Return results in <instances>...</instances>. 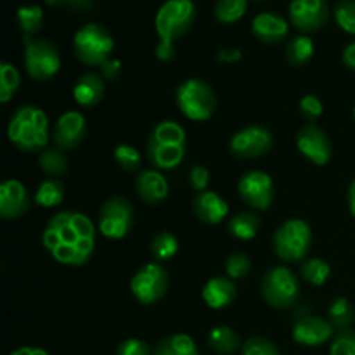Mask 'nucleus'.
Masks as SVG:
<instances>
[{"label": "nucleus", "mask_w": 355, "mask_h": 355, "mask_svg": "<svg viewBox=\"0 0 355 355\" xmlns=\"http://www.w3.org/2000/svg\"><path fill=\"white\" fill-rule=\"evenodd\" d=\"M42 243L55 262L80 267L96 252V225L80 211H59L47 222Z\"/></svg>", "instance_id": "1"}, {"label": "nucleus", "mask_w": 355, "mask_h": 355, "mask_svg": "<svg viewBox=\"0 0 355 355\" xmlns=\"http://www.w3.org/2000/svg\"><path fill=\"white\" fill-rule=\"evenodd\" d=\"M10 144L23 153H42L49 144V116L38 106H21L7 125Z\"/></svg>", "instance_id": "2"}, {"label": "nucleus", "mask_w": 355, "mask_h": 355, "mask_svg": "<svg viewBox=\"0 0 355 355\" xmlns=\"http://www.w3.org/2000/svg\"><path fill=\"white\" fill-rule=\"evenodd\" d=\"M146 151L156 170H175L186 158V130L173 120L159 121L149 134Z\"/></svg>", "instance_id": "3"}, {"label": "nucleus", "mask_w": 355, "mask_h": 355, "mask_svg": "<svg viewBox=\"0 0 355 355\" xmlns=\"http://www.w3.org/2000/svg\"><path fill=\"white\" fill-rule=\"evenodd\" d=\"M73 51L82 64L96 68L110 61L114 51V40L104 26L87 23L73 37Z\"/></svg>", "instance_id": "4"}, {"label": "nucleus", "mask_w": 355, "mask_h": 355, "mask_svg": "<svg viewBox=\"0 0 355 355\" xmlns=\"http://www.w3.org/2000/svg\"><path fill=\"white\" fill-rule=\"evenodd\" d=\"M312 246L311 225L302 218H290L276 229L272 238L274 253L283 262H304Z\"/></svg>", "instance_id": "5"}, {"label": "nucleus", "mask_w": 355, "mask_h": 355, "mask_svg": "<svg viewBox=\"0 0 355 355\" xmlns=\"http://www.w3.org/2000/svg\"><path fill=\"white\" fill-rule=\"evenodd\" d=\"M177 106L180 113L193 121H207L217 110L214 89L205 80L189 78L177 87Z\"/></svg>", "instance_id": "6"}, {"label": "nucleus", "mask_w": 355, "mask_h": 355, "mask_svg": "<svg viewBox=\"0 0 355 355\" xmlns=\"http://www.w3.org/2000/svg\"><path fill=\"white\" fill-rule=\"evenodd\" d=\"M260 293L272 309H291L300 298V283L286 266H274L263 274Z\"/></svg>", "instance_id": "7"}, {"label": "nucleus", "mask_w": 355, "mask_h": 355, "mask_svg": "<svg viewBox=\"0 0 355 355\" xmlns=\"http://www.w3.org/2000/svg\"><path fill=\"white\" fill-rule=\"evenodd\" d=\"M24 68L35 82H49L61 69L58 47L47 38H31L24 35Z\"/></svg>", "instance_id": "8"}, {"label": "nucleus", "mask_w": 355, "mask_h": 355, "mask_svg": "<svg viewBox=\"0 0 355 355\" xmlns=\"http://www.w3.org/2000/svg\"><path fill=\"white\" fill-rule=\"evenodd\" d=\"M194 19H196V7L193 0H166L156 12V33L159 40L175 42L191 30Z\"/></svg>", "instance_id": "9"}, {"label": "nucleus", "mask_w": 355, "mask_h": 355, "mask_svg": "<svg viewBox=\"0 0 355 355\" xmlns=\"http://www.w3.org/2000/svg\"><path fill=\"white\" fill-rule=\"evenodd\" d=\"M170 286L168 270L158 262L142 266L130 279V291L142 305H155L166 295Z\"/></svg>", "instance_id": "10"}, {"label": "nucleus", "mask_w": 355, "mask_h": 355, "mask_svg": "<svg viewBox=\"0 0 355 355\" xmlns=\"http://www.w3.org/2000/svg\"><path fill=\"white\" fill-rule=\"evenodd\" d=\"M135 210L123 196H113L103 205L99 211V232L107 239H123L132 231Z\"/></svg>", "instance_id": "11"}, {"label": "nucleus", "mask_w": 355, "mask_h": 355, "mask_svg": "<svg viewBox=\"0 0 355 355\" xmlns=\"http://www.w3.org/2000/svg\"><path fill=\"white\" fill-rule=\"evenodd\" d=\"M274 137L263 125H248L236 132L229 141V151L239 159H252L267 155L272 149Z\"/></svg>", "instance_id": "12"}, {"label": "nucleus", "mask_w": 355, "mask_h": 355, "mask_svg": "<svg viewBox=\"0 0 355 355\" xmlns=\"http://www.w3.org/2000/svg\"><path fill=\"white\" fill-rule=\"evenodd\" d=\"M238 193L248 207L255 210H269L276 196V187L269 173L262 170H250L239 179Z\"/></svg>", "instance_id": "13"}, {"label": "nucleus", "mask_w": 355, "mask_h": 355, "mask_svg": "<svg viewBox=\"0 0 355 355\" xmlns=\"http://www.w3.org/2000/svg\"><path fill=\"white\" fill-rule=\"evenodd\" d=\"M290 21L302 33H312L326 26L331 14L328 0H291Z\"/></svg>", "instance_id": "14"}, {"label": "nucleus", "mask_w": 355, "mask_h": 355, "mask_svg": "<svg viewBox=\"0 0 355 355\" xmlns=\"http://www.w3.org/2000/svg\"><path fill=\"white\" fill-rule=\"evenodd\" d=\"M297 148L302 156L318 166H324L331 162L333 146L328 134L314 123H307L298 130Z\"/></svg>", "instance_id": "15"}, {"label": "nucleus", "mask_w": 355, "mask_h": 355, "mask_svg": "<svg viewBox=\"0 0 355 355\" xmlns=\"http://www.w3.org/2000/svg\"><path fill=\"white\" fill-rule=\"evenodd\" d=\"M87 135V120L78 111H66L55 121L51 139L61 151H71L78 148Z\"/></svg>", "instance_id": "16"}, {"label": "nucleus", "mask_w": 355, "mask_h": 355, "mask_svg": "<svg viewBox=\"0 0 355 355\" xmlns=\"http://www.w3.org/2000/svg\"><path fill=\"white\" fill-rule=\"evenodd\" d=\"M30 193L26 186L17 179L3 180L0 186V217L14 220L30 211Z\"/></svg>", "instance_id": "17"}, {"label": "nucleus", "mask_w": 355, "mask_h": 355, "mask_svg": "<svg viewBox=\"0 0 355 355\" xmlns=\"http://www.w3.org/2000/svg\"><path fill=\"white\" fill-rule=\"evenodd\" d=\"M333 333H335V328L328 319L318 318V315H302L295 322L291 336L300 345L319 347L329 342L333 338Z\"/></svg>", "instance_id": "18"}, {"label": "nucleus", "mask_w": 355, "mask_h": 355, "mask_svg": "<svg viewBox=\"0 0 355 355\" xmlns=\"http://www.w3.org/2000/svg\"><path fill=\"white\" fill-rule=\"evenodd\" d=\"M168 182L165 175L156 168H144L135 179V193L149 207H158L168 198Z\"/></svg>", "instance_id": "19"}, {"label": "nucleus", "mask_w": 355, "mask_h": 355, "mask_svg": "<svg viewBox=\"0 0 355 355\" xmlns=\"http://www.w3.org/2000/svg\"><path fill=\"white\" fill-rule=\"evenodd\" d=\"M252 33L267 45L281 44L290 33V23L276 12H260L252 21Z\"/></svg>", "instance_id": "20"}, {"label": "nucleus", "mask_w": 355, "mask_h": 355, "mask_svg": "<svg viewBox=\"0 0 355 355\" xmlns=\"http://www.w3.org/2000/svg\"><path fill=\"white\" fill-rule=\"evenodd\" d=\"M193 211L203 224L217 225L229 215V205L214 191L198 193L193 200Z\"/></svg>", "instance_id": "21"}, {"label": "nucleus", "mask_w": 355, "mask_h": 355, "mask_svg": "<svg viewBox=\"0 0 355 355\" xmlns=\"http://www.w3.org/2000/svg\"><path fill=\"white\" fill-rule=\"evenodd\" d=\"M201 297L203 302L214 311H220V309L229 307L232 302L238 297V288H236L234 279L227 276H215L208 279L201 290Z\"/></svg>", "instance_id": "22"}, {"label": "nucleus", "mask_w": 355, "mask_h": 355, "mask_svg": "<svg viewBox=\"0 0 355 355\" xmlns=\"http://www.w3.org/2000/svg\"><path fill=\"white\" fill-rule=\"evenodd\" d=\"M104 82L97 73H83L73 87V97L82 107H94L103 101Z\"/></svg>", "instance_id": "23"}, {"label": "nucleus", "mask_w": 355, "mask_h": 355, "mask_svg": "<svg viewBox=\"0 0 355 355\" xmlns=\"http://www.w3.org/2000/svg\"><path fill=\"white\" fill-rule=\"evenodd\" d=\"M260 225H262V220L259 215L253 211H241L229 220L227 231L232 238L239 239V241H250L257 236Z\"/></svg>", "instance_id": "24"}, {"label": "nucleus", "mask_w": 355, "mask_h": 355, "mask_svg": "<svg viewBox=\"0 0 355 355\" xmlns=\"http://www.w3.org/2000/svg\"><path fill=\"white\" fill-rule=\"evenodd\" d=\"M155 355H200V352L189 335L177 333L159 340L155 347Z\"/></svg>", "instance_id": "25"}, {"label": "nucleus", "mask_w": 355, "mask_h": 355, "mask_svg": "<svg viewBox=\"0 0 355 355\" xmlns=\"http://www.w3.org/2000/svg\"><path fill=\"white\" fill-rule=\"evenodd\" d=\"M208 345L211 350L222 355H231L241 347L239 335L229 326H217L208 333Z\"/></svg>", "instance_id": "26"}, {"label": "nucleus", "mask_w": 355, "mask_h": 355, "mask_svg": "<svg viewBox=\"0 0 355 355\" xmlns=\"http://www.w3.org/2000/svg\"><path fill=\"white\" fill-rule=\"evenodd\" d=\"M314 55V42L305 33L291 38L286 45V59L295 68H302L307 64Z\"/></svg>", "instance_id": "27"}, {"label": "nucleus", "mask_w": 355, "mask_h": 355, "mask_svg": "<svg viewBox=\"0 0 355 355\" xmlns=\"http://www.w3.org/2000/svg\"><path fill=\"white\" fill-rule=\"evenodd\" d=\"M328 321L331 322L333 328L343 331V329H350V326L355 321V311L349 298L338 297L336 300L331 302L328 309Z\"/></svg>", "instance_id": "28"}, {"label": "nucleus", "mask_w": 355, "mask_h": 355, "mask_svg": "<svg viewBox=\"0 0 355 355\" xmlns=\"http://www.w3.org/2000/svg\"><path fill=\"white\" fill-rule=\"evenodd\" d=\"M64 200V186L58 179H47L37 187L35 193V203L44 208L59 207Z\"/></svg>", "instance_id": "29"}, {"label": "nucleus", "mask_w": 355, "mask_h": 355, "mask_svg": "<svg viewBox=\"0 0 355 355\" xmlns=\"http://www.w3.org/2000/svg\"><path fill=\"white\" fill-rule=\"evenodd\" d=\"M246 9H248V0H217L214 14L220 24H232L245 16Z\"/></svg>", "instance_id": "30"}, {"label": "nucleus", "mask_w": 355, "mask_h": 355, "mask_svg": "<svg viewBox=\"0 0 355 355\" xmlns=\"http://www.w3.org/2000/svg\"><path fill=\"white\" fill-rule=\"evenodd\" d=\"M179 252V239L170 231H162L153 238L151 255L156 262H166Z\"/></svg>", "instance_id": "31"}, {"label": "nucleus", "mask_w": 355, "mask_h": 355, "mask_svg": "<svg viewBox=\"0 0 355 355\" xmlns=\"http://www.w3.org/2000/svg\"><path fill=\"white\" fill-rule=\"evenodd\" d=\"M38 166L40 170H44L47 175H64L69 170V162L64 155L61 153V149H44V151L38 155Z\"/></svg>", "instance_id": "32"}, {"label": "nucleus", "mask_w": 355, "mask_h": 355, "mask_svg": "<svg viewBox=\"0 0 355 355\" xmlns=\"http://www.w3.org/2000/svg\"><path fill=\"white\" fill-rule=\"evenodd\" d=\"M19 85L21 76L16 66L7 61L0 62V103H9L16 90L19 89Z\"/></svg>", "instance_id": "33"}, {"label": "nucleus", "mask_w": 355, "mask_h": 355, "mask_svg": "<svg viewBox=\"0 0 355 355\" xmlns=\"http://www.w3.org/2000/svg\"><path fill=\"white\" fill-rule=\"evenodd\" d=\"M17 23H19L21 30L24 35H35L44 24V10L37 3H30V6H21L16 12Z\"/></svg>", "instance_id": "34"}, {"label": "nucleus", "mask_w": 355, "mask_h": 355, "mask_svg": "<svg viewBox=\"0 0 355 355\" xmlns=\"http://www.w3.org/2000/svg\"><path fill=\"white\" fill-rule=\"evenodd\" d=\"M300 274L307 283L312 284V286H322V284L329 279L331 267H329V263L324 262L322 259H309L305 260V262H302Z\"/></svg>", "instance_id": "35"}, {"label": "nucleus", "mask_w": 355, "mask_h": 355, "mask_svg": "<svg viewBox=\"0 0 355 355\" xmlns=\"http://www.w3.org/2000/svg\"><path fill=\"white\" fill-rule=\"evenodd\" d=\"M333 16L345 33L355 35V0H338L333 9Z\"/></svg>", "instance_id": "36"}, {"label": "nucleus", "mask_w": 355, "mask_h": 355, "mask_svg": "<svg viewBox=\"0 0 355 355\" xmlns=\"http://www.w3.org/2000/svg\"><path fill=\"white\" fill-rule=\"evenodd\" d=\"M252 270V260L245 253H232L225 260V274L231 279H245Z\"/></svg>", "instance_id": "37"}, {"label": "nucleus", "mask_w": 355, "mask_h": 355, "mask_svg": "<svg viewBox=\"0 0 355 355\" xmlns=\"http://www.w3.org/2000/svg\"><path fill=\"white\" fill-rule=\"evenodd\" d=\"M114 159L125 172H135L141 165V155L137 149L130 144H120L114 149Z\"/></svg>", "instance_id": "38"}, {"label": "nucleus", "mask_w": 355, "mask_h": 355, "mask_svg": "<svg viewBox=\"0 0 355 355\" xmlns=\"http://www.w3.org/2000/svg\"><path fill=\"white\" fill-rule=\"evenodd\" d=\"M329 355H355V329H343L333 338Z\"/></svg>", "instance_id": "39"}, {"label": "nucleus", "mask_w": 355, "mask_h": 355, "mask_svg": "<svg viewBox=\"0 0 355 355\" xmlns=\"http://www.w3.org/2000/svg\"><path fill=\"white\" fill-rule=\"evenodd\" d=\"M241 355H281V352L270 340L262 338V336H253L243 343Z\"/></svg>", "instance_id": "40"}, {"label": "nucleus", "mask_w": 355, "mask_h": 355, "mask_svg": "<svg viewBox=\"0 0 355 355\" xmlns=\"http://www.w3.org/2000/svg\"><path fill=\"white\" fill-rule=\"evenodd\" d=\"M322 111H324L322 110V103L314 94H307V96H304L300 99V114L309 123H314L321 116Z\"/></svg>", "instance_id": "41"}, {"label": "nucleus", "mask_w": 355, "mask_h": 355, "mask_svg": "<svg viewBox=\"0 0 355 355\" xmlns=\"http://www.w3.org/2000/svg\"><path fill=\"white\" fill-rule=\"evenodd\" d=\"M116 355H155V350L139 338H127L118 345Z\"/></svg>", "instance_id": "42"}, {"label": "nucleus", "mask_w": 355, "mask_h": 355, "mask_svg": "<svg viewBox=\"0 0 355 355\" xmlns=\"http://www.w3.org/2000/svg\"><path fill=\"white\" fill-rule=\"evenodd\" d=\"M189 184L194 191H198V193L208 191V184H210V170L203 165L191 166Z\"/></svg>", "instance_id": "43"}, {"label": "nucleus", "mask_w": 355, "mask_h": 355, "mask_svg": "<svg viewBox=\"0 0 355 355\" xmlns=\"http://www.w3.org/2000/svg\"><path fill=\"white\" fill-rule=\"evenodd\" d=\"M101 71H103L104 78L110 80V82H114L121 75V62L118 59H110V61H106L101 66Z\"/></svg>", "instance_id": "44"}, {"label": "nucleus", "mask_w": 355, "mask_h": 355, "mask_svg": "<svg viewBox=\"0 0 355 355\" xmlns=\"http://www.w3.org/2000/svg\"><path fill=\"white\" fill-rule=\"evenodd\" d=\"M173 55H175V47H173V42H163L159 40L158 47H156V58L159 61H172Z\"/></svg>", "instance_id": "45"}, {"label": "nucleus", "mask_w": 355, "mask_h": 355, "mask_svg": "<svg viewBox=\"0 0 355 355\" xmlns=\"http://www.w3.org/2000/svg\"><path fill=\"white\" fill-rule=\"evenodd\" d=\"M241 58L243 54L239 49H222V51H218V55H217V59L220 62H236Z\"/></svg>", "instance_id": "46"}, {"label": "nucleus", "mask_w": 355, "mask_h": 355, "mask_svg": "<svg viewBox=\"0 0 355 355\" xmlns=\"http://www.w3.org/2000/svg\"><path fill=\"white\" fill-rule=\"evenodd\" d=\"M342 61H343V64L347 66V68L355 71V40L350 42V44L347 45L345 49H343Z\"/></svg>", "instance_id": "47"}, {"label": "nucleus", "mask_w": 355, "mask_h": 355, "mask_svg": "<svg viewBox=\"0 0 355 355\" xmlns=\"http://www.w3.org/2000/svg\"><path fill=\"white\" fill-rule=\"evenodd\" d=\"M66 6L76 12H85V10L92 9L94 0H66Z\"/></svg>", "instance_id": "48"}, {"label": "nucleus", "mask_w": 355, "mask_h": 355, "mask_svg": "<svg viewBox=\"0 0 355 355\" xmlns=\"http://www.w3.org/2000/svg\"><path fill=\"white\" fill-rule=\"evenodd\" d=\"M10 355H49L47 350L38 349V347H21V349H16Z\"/></svg>", "instance_id": "49"}, {"label": "nucleus", "mask_w": 355, "mask_h": 355, "mask_svg": "<svg viewBox=\"0 0 355 355\" xmlns=\"http://www.w3.org/2000/svg\"><path fill=\"white\" fill-rule=\"evenodd\" d=\"M347 200H349V210L352 214V217L355 218V179L350 182L349 187V194H347Z\"/></svg>", "instance_id": "50"}, {"label": "nucleus", "mask_w": 355, "mask_h": 355, "mask_svg": "<svg viewBox=\"0 0 355 355\" xmlns=\"http://www.w3.org/2000/svg\"><path fill=\"white\" fill-rule=\"evenodd\" d=\"M45 3L51 7H62L66 6V0H45Z\"/></svg>", "instance_id": "51"}, {"label": "nucleus", "mask_w": 355, "mask_h": 355, "mask_svg": "<svg viewBox=\"0 0 355 355\" xmlns=\"http://www.w3.org/2000/svg\"><path fill=\"white\" fill-rule=\"evenodd\" d=\"M354 120H355V106H354Z\"/></svg>", "instance_id": "52"}]
</instances>
